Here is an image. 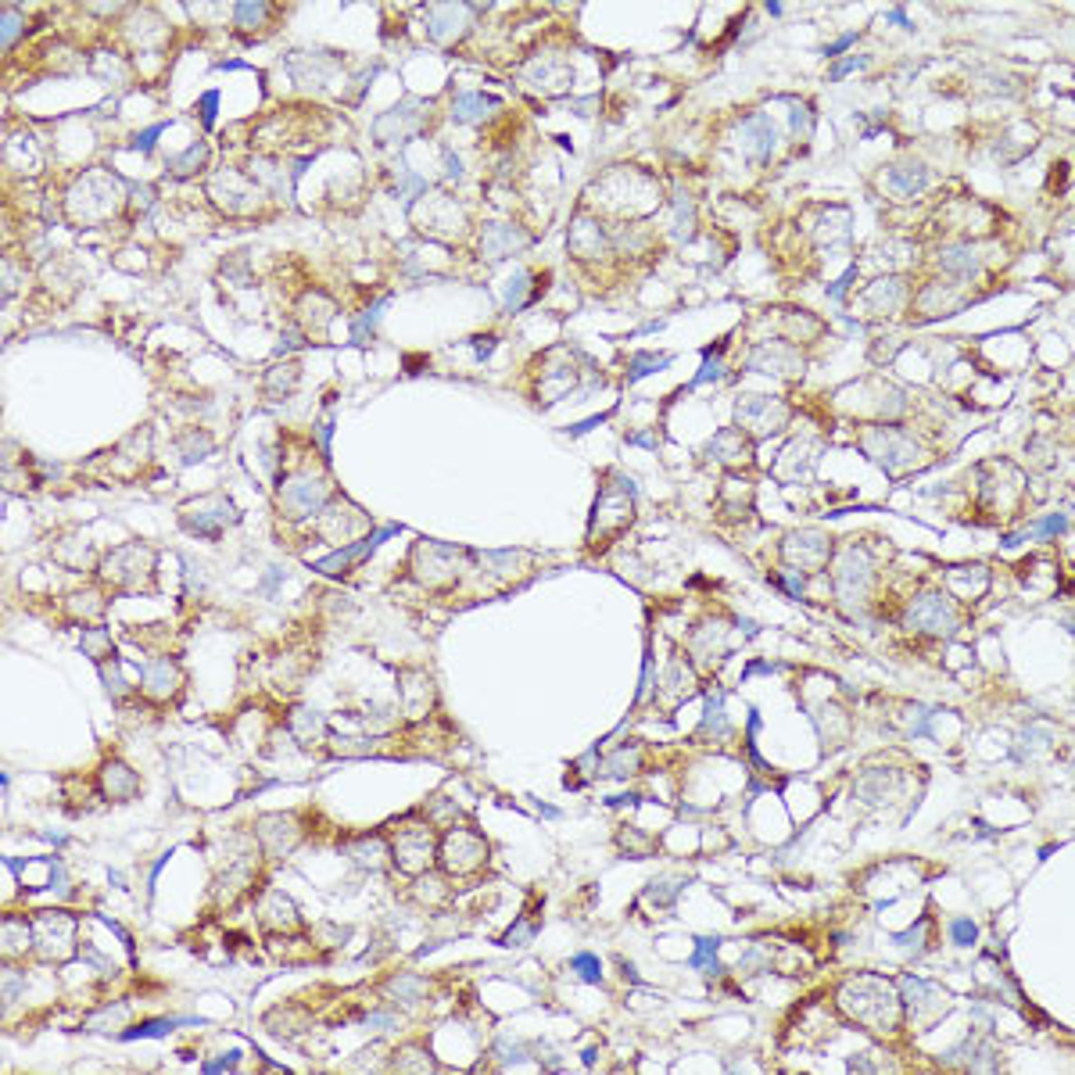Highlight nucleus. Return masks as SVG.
Here are the masks:
<instances>
[{"mask_svg":"<svg viewBox=\"0 0 1075 1075\" xmlns=\"http://www.w3.org/2000/svg\"><path fill=\"white\" fill-rule=\"evenodd\" d=\"M839 1007L846 1018L857 1021L861 1029H872L878 1036H900L903 1029V996L897 993L889 979L883 975H853L839 986Z\"/></svg>","mask_w":1075,"mask_h":1075,"instance_id":"nucleus-1","label":"nucleus"},{"mask_svg":"<svg viewBox=\"0 0 1075 1075\" xmlns=\"http://www.w3.org/2000/svg\"><path fill=\"white\" fill-rule=\"evenodd\" d=\"M828 570H832V592L843 617L861 620L864 614L875 610L878 581L883 577H878V563L872 549L861 546V541H843V546H836Z\"/></svg>","mask_w":1075,"mask_h":1075,"instance_id":"nucleus-2","label":"nucleus"},{"mask_svg":"<svg viewBox=\"0 0 1075 1075\" xmlns=\"http://www.w3.org/2000/svg\"><path fill=\"white\" fill-rule=\"evenodd\" d=\"M979 477V510H986V524H1007L1026 510V474L1007 459H990L975 466Z\"/></svg>","mask_w":1075,"mask_h":1075,"instance_id":"nucleus-3","label":"nucleus"},{"mask_svg":"<svg viewBox=\"0 0 1075 1075\" xmlns=\"http://www.w3.org/2000/svg\"><path fill=\"white\" fill-rule=\"evenodd\" d=\"M857 442L867 452V459L878 463L889 474L922 470V466L932 463L928 456H922V452H928L925 442L911 431V427H903V423H878V420L875 423H864L861 431H857Z\"/></svg>","mask_w":1075,"mask_h":1075,"instance_id":"nucleus-4","label":"nucleus"},{"mask_svg":"<svg viewBox=\"0 0 1075 1075\" xmlns=\"http://www.w3.org/2000/svg\"><path fill=\"white\" fill-rule=\"evenodd\" d=\"M122 201L126 194L119 176L108 170H86L80 176V184L72 187V194H65V215L75 226H94L119 212Z\"/></svg>","mask_w":1075,"mask_h":1075,"instance_id":"nucleus-5","label":"nucleus"},{"mask_svg":"<svg viewBox=\"0 0 1075 1075\" xmlns=\"http://www.w3.org/2000/svg\"><path fill=\"white\" fill-rule=\"evenodd\" d=\"M634 521V488L628 477L620 474H606V481L599 488V499H595V510H592V524H588V546L592 549H603L628 530Z\"/></svg>","mask_w":1075,"mask_h":1075,"instance_id":"nucleus-6","label":"nucleus"},{"mask_svg":"<svg viewBox=\"0 0 1075 1075\" xmlns=\"http://www.w3.org/2000/svg\"><path fill=\"white\" fill-rule=\"evenodd\" d=\"M961 603L943 588L918 592L903 610V628L918 639H954L961 628Z\"/></svg>","mask_w":1075,"mask_h":1075,"instance_id":"nucleus-7","label":"nucleus"},{"mask_svg":"<svg viewBox=\"0 0 1075 1075\" xmlns=\"http://www.w3.org/2000/svg\"><path fill=\"white\" fill-rule=\"evenodd\" d=\"M387 857L401 875H427L437 864V832L427 821H392Z\"/></svg>","mask_w":1075,"mask_h":1075,"instance_id":"nucleus-8","label":"nucleus"},{"mask_svg":"<svg viewBox=\"0 0 1075 1075\" xmlns=\"http://www.w3.org/2000/svg\"><path fill=\"white\" fill-rule=\"evenodd\" d=\"M488 864V843L481 832L463 825H452L448 832L437 839V867L445 878H474L481 875Z\"/></svg>","mask_w":1075,"mask_h":1075,"instance_id":"nucleus-9","label":"nucleus"},{"mask_svg":"<svg viewBox=\"0 0 1075 1075\" xmlns=\"http://www.w3.org/2000/svg\"><path fill=\"white\" fill-rule=\"evenodd\" d=\"M101 577L122 592H151L154 588V549L151 546H122L105 556Z\"/></svg>","mask_w":1075,"mask_h":1075,"instance_id":"nucleus-10","label":"nucleus"},{"mask_svg":"<svg viewBox=\"0 0 1075 1075\" xmlns=\"http://www.w3.org/2000/svg\"><path fill=\"white\" fill-rule=\"evenodd\" d=\"M566 248H570V258H574L577 266H585V269L606 266L617 252L606 223L599 215L585 212V209L574 215V223H570V230H566Z\"/></svg>","mask_w":1075,"mask_h":1075,"instance_id":"nucleus-11","label":"nucleus"},{"mask_svg":"<svg viewBox=\"0 0 1075 1075\" xmlns=\"http://www.w3.org/2000/svg\"><path fill=\"white\" fill-rule=\"evenodd\" d=\"M334 499V488L327 477L316 474H294L277 488V513L288 521H305V516H319V510Z\"/></svg>","mask_w":1075,"mask_h":1075,"instance_id":"nucleus-12","label":"nucleus"},{"mask_svg":"<svg viewBox=\"0 0 1075 1075\" xmlns=\"http://www.w3.org/2000/svg\"><path fill=\"white\" fill-rule=\"evenodd\" d=\"M914 283L911 277H875L867 288L857 294V305L864 308L867 319H907L911 313V297H914Z\"/></svg>","mask_w":1075,"mask_h":1075,"instance_id":"nucleus-13","label":"nucleus"},{"mask_svg":"<svg viewBox=\"0 0 1075 1075\" xmlns=\"http://www.w3.org/2000/svg\"><path fill=\"white\" fill-rule=\"evenodd\" d=\"M779 552H782V566H793L799 574L810 577L828 566V560H832V552H836V541L821 527H799V530H788L782 538Z\"/></svg>","mask_w":1075,"mask_h":1075,"instance_id":"nucleus-14","label":"nucleus"},{"mask_svg":"<svg viewBox=\"0 0 1075 1075\" xmlns=\"http://www.w3.org/2000/svg\"><path fill=\"white\" fill-rule=\"evenodd\" d=\"M577 373L581 366H574L570 362V352L566 348H549V352H541L535 359V406H552V401H560L566 392H574L577 387Z\"/></svg>","mask_w":1075,"mask_h":1075,"instance_id":"nucleus-15","label":"nucleus"},{"mask_svg":"<svg viewBox=\"0 0 1075 1075\" xmlns=\"http://www.w3.org/2000/svg\"><path fill=\"white\" fill-rule=\"evenodd\" d=\"M241 521V513L237 506L226 499V495H219V491H212V495H201V499H190L179 506V524H184V530H190V535H198V538H219L223 535L226 527H233Z\"/></svg>","mask_w":1075,"mask_h":1075,"instance_id":"nucleus-16","label":"nucleus"},{"mask_svg":"<svg viewBox=\"0 0 1075 1075\" xmlns=\"http://www.w3.org/2000/svg\"><path fill=\"white\" fill-rule=\"evenodd\" d=\"M932 266H936V280L968 288L986 269V255L979 252L975 241H939L936 252H932Z\"/></svg>","mask_w":1075,"mask_h":1075,"instance_id":"nucleus-17","label":"nucleus"},{"mask_svg":"<svg viewBox=\"0 0 1075 1075\" xmlns=\"http://www.w3.org/2000/svg\"><path fill=\"white\" fill-rule=\"evenodd\" d=\"M788 401L771 395H738L735 401V427L757 437H774L788 427Z\"/></svg>","mask_w":1075,"mask_h":1075,"instance_id":"nucleus-18","label":"nucleus"},{"mask_svg":"<svg viewBox=\"0 0 1075 1075\" xmlns=\"http://www.w3.org/2000/svg\"><path fill=\"white\" fill-rule=\"evenodd\" d=\"M746 366L757 373H771L779 381H799L807 373V359H803V348L788 344L782 338H760L746 355Z\"/></svg>","mask_w":1075,"mask_h":1075,"instance_id":"nucleus-19","label":"nucleus"},{"mask_svg":"<svg viewBox=\"0 0 1075 1075\" xmlns=\"http://www.w3.org/2000/svg\"><path fill=\"white\" fill-rule=\"evenodd\" d=\"M928 184H932V173L922 159H897L878 173V190H883V198L897 201V205L918 201L928 190Z\"/></svg>","mask_w":1075,"mask_h":1075,"instance_id":"nucleus-20","label":"nucleus"},{"mask_svg":"<svg viewBox=\"0 0 1075 1075\" xmlns=\"http://www.w3.org/2000/svg\"><path fill=\"white\" fill-rule=\"evenodd\" d=\"M209 194H212V201L226 215H252V212H258V205L266 201L262 187H258L252 176H244L237 170H223V173H219L212 179Z\"/></svg>","mask_w":1075,"mask_h":1075,"instance_id":"nucleus-21","label":"nucleus"},{"mask_svg":"<svg viewBox=\"0 0 1075 1075\" xmlns=\"http://www.w3.org/2000/svg\"><path fill=\"white\" fill-rule=\"evenodd\" d=\"M456 556H463V549L437 546V541H420V546L412 549V566H417L412 574H417V581L427 588H445L459 574Z\"/></svg>","mask_w":1075,"mask_h":1075,"instance_id":"nucleus-22","label":"nucleus"},{"mask_svg":"<svg viewBox=\"0 0 1075 1075\" xmlns=\"http://www.w3.org/2000/svg\"><path fill=\"white\" fill-rule=\"evenodd\" d=\"M33 932H36V950H40L44 961H61L69 957L75 947V918L61 914V911H40L33 918Z\"/></svg>","mask_w":1075,"mask_h":1075,"instance_id":"nucleus-23","label":"nucleus"},{"mask_svg":"<svg viewBox=\"0 0 1075 1075\" xmlns=\"http://www.w3.org/2000/svg\"><path fill=\"white\" fill-rule=\"evenodd\" d=\"M370 530V516L362 513L355 502H348L341 495H334L327 506L319 510V535L330 541H352V538H366Z\"/></svg>","mask_w":1075,"mask_h":1075,"instance_id":"nucleus-24","label":"nucleus"},{"mask_svg":"<svg viewBox=\"0 0 1075 1075\" xmlns=\"http://www.w3.org/2000/svg\"><path fill=\"white\" fill-rule=\"evenodd\" d=\"M774 144H779V137H774V126L768 115H746V119L738 122V151H743V159L749 165H768L774 154Z\"/></svg>","mask_w":1075,"mask_h":1075,"instance_id":"nucleus-25","label":"nucleus"},{"mask_svg":"<svg viewBox=\"0 0 1075 1075\" xmlns=\"http://www.w3.org/2000/svg\"><path fill=\"white\" fill-rule=\"evenodd\" d=\"M474 11L477 8H470V4H431V8H423L427 33H431V40L452 47L466 30H470V15H474Z\"/></svg>","mask_w":1075,"mask_h":1075,"instance_id":"nucleus-26","label":"nucleus"},{"mask_svg":"<svg viewBox=\"0 0 1075 1075\" xmlns=\"http://www.w3.org/2000/svg\"><path fill=\"white\" fill-rule=\"evenodd\" d=\"M521 80L527 86H535L538 94H563V90L570 86V65L560 58V55H538V58H530L524 69H521Z\"/></svg>","mask_w":1075,"mask_h":1075,"instance_id":"nucleus-27","label":"nucleus"},{"mask_svg":"<svg viewBox=\"0 0 1075 1075\" xmlns=\"http://www.w3.org/2000/svg\"><path fill=\"white\" fill-rule=\"evenodd\" d=\"M255 836L269 857H288L302 839V828L294 825V814H266L262 821L255 825Z\"/></svg>","mask_w":1075,"mask_h":1075,"instance_id":"nucleus-28","label":"nucleus"},{"mask_svg":"<svg viewBox=\"0 0 1075 1075\" xmlns=\"http://www.w3.org/2000/svg\"><path fill=\"white\" fill-rule=\"evenodd\" d=\"M530 244L521 223H484L481 226V255L484 262H499L506 255H521Z\"/></svg>","mask_w":1075,"mask_h":1075,"instance_id":"nucleus-29","label":"nucleus"},{"mask_svg":"<svg viewBox=\"0 0 1075 1075\" xmlns=\"http://www.w3.org/2000/svg\"><path fill=\"white\" fill-rule=\"evenodd\" d=\"M420 129H423V112L412 105V101H406V105H398L395 112L381 115L377 126H373V133H377L381 144H387V140L406 144V140L420 137Z\"/></svg>","mask_w":1075,"mask_h":1075,"instance_id":"nucleus-30","label":"nucleus"},{"mask_svg":"<svg viewBox=\"0 0 1075 1075\" xmlns=\"http://www.w3.org/2000/svg\"><path fill=\"white\" fill-rule=\"evenodd\" d=\"M706 452H710V459H717L721 466L735 470V466L753 463V437L746 431H738V427H724V431L714 434V442H710Z\"/></svg>","mask_w":1075,"mask_h":1075,"instance_id":"nucleus-31","label":"nucleus"},{"mask_svg":"<svg viewBox=\"0 0 1075 1075\" xmlns=\"http://www.w3.org/2000/svg\"><path fill=\"white\" fill-rule=\"evenodd\" d=\"M420 230H427L431 237H456L459 230H466V215L456 201H452V194H445V212H437V201L434 198H427L420 205Z\"/></svg>","mask_w":1075,"mask_h":1075,"instance_id":"nucleus-32","label":"nucleus"},{"mask_svg":"<svg viewBox=\"0 0 1075 1075\" xmlns=\"http://www.w3.org/2000/svg\"><path fill=\"white\" fill-rule=\"evenodd\" d=\"M140 689H144L151 699H159V703H165V699H173L179 689H184V670L176 667V659H154V664L144 670Z\"/></svg>","mask_w":1075,"mask_h":1075,"instance_id":"nucleus-33","label":"nucleus"},{"mask_svg":"<svg viewBox=\"0 0 1075 1075\" xmlns=\"http://www.w3.org/2000/svg\"><path fill=\"white\" fill-rule=\"evenodd\" d=\"M140 788V779L133 768H126L122 760H105L101 763V793L112 803H126L133 799Z\"/></svg>","mask_w":1075,"mask_h":1075,"instance_id":"nucleus-34","label":"nucleus"},{"mask_svg":"<svg viewBox=\"0 0 1075 1075\" xmlns=\"http://www.w3.org/2000/svg\"><path fill=\"white\" fill-rule=\"evenodd\" d=\"M30 950H36V932L33 922L25 918H4V961H19Z\"/></svg>","mask_w":1075,"mask_h":1075,"instance_id":"nucleus-35","label":"nucleus"},{"mask_svg":"<svg viewBox=\"0 0 1075 1075\" xmlns=\"http://www.w3.org/2000/svg\"><path fill=\"white\" fill-rule=\"evenodd\" d=\"M502 108L499 97H488V94H459L452 101V119L456 122H484L491 119Z\"/></svg>","mask_w":1075,"mask_h":1075,"instance_id":"nucleus-36","label":"nucleus"},{"mask_svg":"<svg viewBox=\"0 0 1075 1075\" xmlns=\"http://www.w3.org/2000/svg\"><path fill=\"white\" fill-rule=\"evenodd\" d=\"M258 911H262V922H266L269 928L288 932V928H297V925H302V914H297V907H294L288 897H283V892H269V897L262 900V907H258Z\"/></svg>","mask_w":1075,"mask_h":1075,"instance_id":"nucleus-37","label":"nucleus"},{"mask_svg":"<svg viewBox=\"0 0 1075 1075\" xmlns=\"http://www.w3.org/2000/svg\"><path fill=\"white\" fill-rule=\"evenodd\" d=\"M334 313H338V308H334V302H330L327 294H323V291H308L302 297V308H297V319H302V334L327 327V323L334 319Z\"/></svg>","mask_w":1075,"mask_h":1075,"instance_id":"nucleus-38","label":"nucleus"},{"mask_svg":"<svg viewBox=\"0 0 1075 1075\" xmlns=\"http://www.w3.org/2000/svg\"><path fill=\"white\" fill-rule=\"evenodd\" d=\"M205 165H209V144L205 140H198V144H190L184 154H176V159H170V165H165V173L176 176V179H187L194 173H201Z\"/></svg>","mask_w":1075,"mask_h":1075,"instance_id":"nucleus-39","label":"nucleus"},{"mask_svg":"<svg viewBox=\"0 0 1075 1075\" xmlns=\"http://www.w3.org/2000/svg\"><path fill=\"white\" fill-rule=\"evenodd\" d=\"M670 241L675 244H689L692 233H696V205L685 198V194H675V215H670Z\"/></svg>","mask_w":1075,"mask_h":1075,"instance_id":"nucleus-40","label":"nucleus"},{"mask_svg":"<svg viewBox=\"0 0 1075 1075\" xmlns=\"http://www.w3.org/2000/svg\"><path fill=\"white\" fill-rule=\"evenodd\" d=\"M297 377H302V370H297V362H280V366H273L266 373V381H262V392L269 398H291V392L297 387Z\"/></svg>","mask_w":1075,"mask_h":1075,"instance_id":"nucleus-41","label":"nucleus"},{"mask_svg":"<svg viewBox=\"0 0 1075 1075\" xmlns=\"http://www.w3.org/2000/svg\"><path fill=\"white\" fill-rule=\"evenodd\" d=\"M392 1068L395 1072H434L437 1061L431 1058V1051H427V1047L406 1043V1047H398V1051L392 1054Z\"/></svg>","mask_w":1075,"mask_h":1075,"instance_id":"nucleus-42","label":"nucleus"},{"mask_svg":"<svg viewBox=\"0 0 1075 1075\" xmlns=\"http://www.w3.org/2000/svg\"><path fill=\"white\" fill-rule=\"evenodd\" d=\"M323 732H327V724H323V717L316 714L313 706H297L294 714H291V735L297 738V743H316V738H323Z\"/></svg>","mask_w":1075,"mask_h":1075,"instance_id":"nucleus-43","label":"nucleus"},{"mask_svg":"<svg viewBox=\"0 0 1075 1075\" xmlns=\"http://www.w3.org/2000/svg\"><path fill=\"white\" fill-rule=\"evenodd\" d=\"M176 448H179V459L184 463H201L212 452V434L201 431V427H190V431L179 434Z\"/></svg>","mask_w":1075,"mask_h":1075,"instance_id":"nucleus-44","label":"nucleus"},{"mask_svg":"<svg viewBox=\"0 0 1075 1075\" xmlns=\"http://www.w3.org/2000/svg\"><path fill=\"white\" fill-rule=\"evenodd\" d=\"M387 993H392V1001L401 1004V1007H412V1004H420L423 1001V993H427V982L420 975H398L392 979V986H387Z\"/></svg>","mask_w":1075,"mask_h":1075,"instance_id":"nucleus-45","label":"nucleus"},{"mask_svg":"<svg viewBox=\"0 0 1075 1075\" xmlns=\"http://www.w3.org/2000/svg\"><path fill=\"white\" fill-rule=\"evenodd\" d=\"M269 15H273V8H269V4H237V8H233V22H237V30L244 36L262 33V22Z\"/></svg>","mask_w":1075,"mask_h":1075,"instance_id":"nucleus-46","label":"nucleus"},{"mask_svg":"<svg viewBox=\"0 0 1075 1075\" xmlns=\"http://www.w3.org/2000/svg\"><path fill=\"white\" fill-rule=\"evenodd\" d=\"M606 768H610L606 774H614V779H631V774H639V768H642V749L639 746L620 749V753L606 760Z\"/></svg>","mask_w":1075,"mask_h":1075,"instance_id":"nucleus-47","label":"nucleus"},{"mask_svg":"<svg viewBox=\"0 0 1075 1075\" xmlns=\"http://www.w3.org/2000/svg\"><path fill=\"white\" fill-rule=\"evenodd\" d=\"M80 645L90 659H105L112 656V639H108V628H86L80 634Z\"/></svg>","mask_w":1075,"mask_h":1075,"instance_id":"nucleus-48","label":"nucleus"},{"mask_svg":"<svg viewBox=\"0 0 1075 1075\" xmlns=\"http://www.w3.org/2000/svg\"><path fill=\"white\" fill-rule=\"evenodd\" d=\"M667 362H670L667 352H656V355H650V352H645V355H634V370L628 373V381H639V377H645V373L664 370Z\"/></svg>","mask_w":1075,"mask_h":1075,"instance_id":"nucleus-49","label":"nucleus"},{"mask_svg":"<svg viewBox=\"0 0 1075 1075\" xmlns=\"http://www.w3.org/2000/svg\"><path fill=\"white\" fill-rule=\"evenodd\" d=\"M179 1018H159V1021H148V1026H137V1029H126L122 1036L126 1040H144V1036H165L176 1029Z\"/></svg>","mask_w":1075,"mask_h":1075,"instance_id":"nucleus-50","label":"nucleus"},{"mask_svg":"<svg viewBox=\"0 0 1075 1075\" xmlns=\"http://www.w3.org/2000/svg\"><path fill=\"white\" fill-rule=\"evenodd\" d=\"M570 968H574L585 982H599V975H603V971H599V961H595L592 954H577L574 961H570Z\"/></svg>","mask_w":1075,"mask_h":1075,"instance_id":"nucleus-51","label":"nucleus"},{"mask_svg":"<svg viewBox=\"0 0 1075 1075\" xmlns=\"http://www.w3.org/2000/svg\"><path fill=\"white\" fill-rule=\"evenodd\" d=\"M685 883H670V878H664V883H659V886H650V892H645V897H650L656 907H667L670 900H675V892L681 889Z\"/></svg>","mask_w":1075,"mask_h":1075,"instance_id":"nucleus-52","label":"nucleus"},{"mask_svg":"<svg viewBox=\"0 0 1075 1075\" xmlns=\"http://www.w3.org/2000/svg\"><path fill=\"white\" fill-rule=\"evenodd\" d=\"M950 932H954V943H961V947H971L975 936H979L975 922H968V918H957V922L950 925Z\"/></svg>","mask_w":1075,"mask_h":1075,"instance_id":"nucleus-53","label":"nucleus"},{"mask_svg":"<svg viewBox=\"0 0 1075 1075\" xmlns=\"http://www.w3.org/2000/svg\"><path fill=\"white\" fill-rule=\"evenodd\" d=\"M864 65H867V58H843V61H839V65H832V69H828V80H843V75L846 72H853V69H864Z\"/></svg>","mask_w":1075,"mask_h":1075,"instance_id":"nucleus-54","label":"nucleus"},{"mask_svg":"<svg viewBox=\"0 0 1075 1075\" xmlns=\"http://www.w3.org/2000/svg\"><path fill=\"white\" fill-rule=\"evenodd\" d=\"M126 1012H129L126 1004L112 1007V1012H101V1015H94V1018H90V1029H108V1021H119V1018H126Z\"/></svg>","mask_w":1075,"mask_h":1075,"instance_id":"nucleus-55","label":"nucleus"},{"mask_svg":"<svg viewBox=\"0 0 1075 1075\" xmlns=\"http://www.w3.org/2000/svg\"><path fill=\"white\" fill-rule=\"evenodd\" d=\"M793 129H796L803 140L810 137V112L803 108V105H796V112H793Z\"/></svg>","mask_w":1075,"mask_h":1075,"instance_id":"nucleus-56","label":"nucleus"},{"mask_svg":"<svg viewBox=\"0 0 1075 1075\" xmlns=\"http://www.w3.org/2000/svg\"><path fill=\"white\" fill-rule=\"evenodd\" d=\"M159 133H162V126H151V129H144V133H137L133 148H140V151H151V148H154V140H159Z\"/></svg>","mask_w":1075,"mask_h":1075,"instance_id":"nucleus-57","label":"nucleus"},{"mask_svg":"<svg viewBox=\"0 0 1075 1075\" xmlns=\"http://www.w3.org/2000/svg\"><path fill=\"white\" fill-rule=\"evenodd\" d=\"M212 105H215V94H205V101H201V115H205V122H212Z\"/></svg>","mask_w":1075,"mask_h":1075,"instance_id":"nucleus-58","label":"nucleus"}]
</instances>
